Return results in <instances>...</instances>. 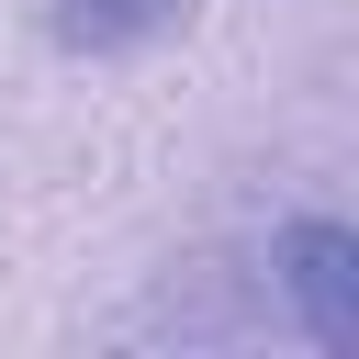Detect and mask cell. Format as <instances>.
<instances>
[{
	"mask_svg": "<svg viewBox=\"0 0 359 359\" xmlns=\"http://www.w3.org/2000/svg\"><path fill=\"white\" fill-rule=\"evenodd\" d=\"M269 292L292 303V325L325 359H359V236L337 213H303V224L269 236Z\"/></svg>",
	"mask_w": 359,
	"mask_h": 359,
	"instance_id": "cell-1",
	"label": "cell"
},
{
	"mask_svg": "<svg viewBox=\"0 0 359 359\" xmlns=\"http://www.w3.org/2000/svg\"><path fill=\"white\" fill-rule=\"evenodd\" d=\"M202 0H45V34L67 45V56H135V45H157V34H180Z\"/></svg>",
	"mask_w": 359,
	"mask_h": 359,
	"instance_id": "cell-2",
	"label": "cell"
}]
</instances>
